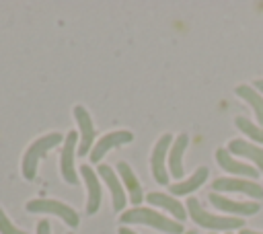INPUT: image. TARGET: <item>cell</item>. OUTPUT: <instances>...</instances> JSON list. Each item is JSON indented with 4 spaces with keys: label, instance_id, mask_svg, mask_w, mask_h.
Listing matches in <instances>:
<instances>
[{
    "label": "cell",
    "instance_id": "obj_15",
    "mask_svg": "<svg viewBox=\"0 0 263 234\" xmlns=\"http://www.w3.org/2000/svg\"><path fill=\"white\" fill-rule=\"evenodd\" d=\"M187 144H189V135L187 133H179L173 144H171V150H168V170L175 179H181L183 177V154L187 150Z\"/></svg>",
    "mask_w": 263,
    "mask_h": 234
},
{
    "label": "cell",
    "instance_id": "obj_16",
    "mask_svg": "<svg viewBox=\"0 0 263 234\" xmlns=\"http://www.w3.org/2000/svg\"><path fill=\"white\" fill-rule=\"evenodd\" d=\"M146 201L150 205H156V207H162L164 211L173 213L177 218V222H183L187 218V209L185 205H181L173 195H166V193H160V191H152L146 195Z\"/></svg>",
    "mask_w": 263,
    "mask_h": 234
},
{
    "label": "cell",
    "instance_id": "obj_8",
    "mask_svg": "<svg viewBox=\"0 0 263 234\" xmlns=\"http://www.w3.org/2000/svg\"><path fill=\"white\" fill-rule=\"evenodd\" d=\"M134 140V133L127 131V129H117V131H111V133H105L99 142H95L92 150H90V162H101V158L117 148V146H123V144H129Z\"/></svg>",
    "mask_w": 263,
    "mask_h": 234
},
{
    "label": "cell",
    "instance_id": "obj_17",
    "mask_svg": "<svg viewBox=\"0 0 263 234\" xmlns=\"http://www.w3.org/2000/svg\"><path fill=\"white\" fill-rule=\"evenodd\" d=\"M226 150H228L230 154H238V156L249 158L251 162H255V166H257V168L261 170V174H263V150H261V148H257L255 144L245 142V140H230Z\"/></svg>",
    "mask_w": 263,
    "mask_h": 234
},
{
    "label": "cell",
    "instance_id": "obj_12",
    "mask_svg": "<svg viewBox=\"0 0 263 234\" xmlns=\"http://www.w3.org/2000/svg\"><path fill=\"white\" fill-rule=\"evenodd\" d=\"M216 162L220 164L222 170H226V172H230V174H245V177H249V179H257V177H259V172H257L255 166L234 160L232 154H230L226 148H218V150H216Z\"/></svg>",
    "mask_w": 263,
    "mask_h": 234
},
{
    "label": "cell",
    "instance_id": "obj_9",
    "mask_svg": "<svg viewBox=\"0 0 263 234\" xmlns=\"http://www.w3.org/2000/svg\"><path fill=\"white\" fill-rule=\"evenodd\" d=\"M78 142V133L76 131H68V135L64 138V146H62V158H60V170L64 174V181L70 185L78 183L76 177V168H74V148Z\"/></svg>",
    "mask_w": 263,
    "mask_h": 234
},
{
    "label": "cell",
    "instance_id": "obj_10",
    "mask_svg": "<svg viewBox=\"0 0 263 234\" xmlns=\"http://www.w3.org/2000/svg\"><path fill=\"white\" fill-rule=\"evenodd\" d=\"M99 174L103 177V181L107 183L109 191H111V201H113V209L115 211H121L127 203V197H125V191H123V185L119 181V177L115 174V170L109 166V164H99Z\"/></svg>",
    "mask_w": 263,
    "mask_h": 234
},
{
    "label": "cell",
    "instance_id": "obj_11",
    "mask_svg": "<svg viewBox=\"0 0 263 234\" xmlns=\"http://www.w3.org/2000/svg\"><path fill=\"white\" fill-rule=\"evenodd\" d=\"M212 205H216L220 211L226 213H234V216H253L259 211V205L255 201H232L228 197H222L220 193H212L210 195Z\"/></svg>",
    "mask_w": 263,
    "mask_h": 234
},
{
    "label": "cell",
    "instance_id": "obj_19",
    "mask_svg": "<svg viewBox=\"0 0 263 234\" xmlns=\"http://www.w3.org/2000/svg\"><path fill=\"white\" fill-rule=\"evenodd\" d=\"M236 94H238L240 99H245V101L253 107V111H255V115H257V121H259V125L263 127V96H261L253 86H249V84H238V86H236Z\"/></svg>",
    "mask_w": 263,
    "mask_h": 234
},
{
    "label": "cell",
    "instance_id": "obj_27",
    "mask_svg": "<svg viewBox=\"0 0 263 234\" xmlns=\"http://www.w3.org/2000/svg\"><path fill=\"white\" fill-rule=\"evenodd\" d=\"M226 234H232V232H226Z\"/></svg>",
    "mask_w": 263,
    "mask_h": 234
},
{
    "label": "cell",
    "instance_id": "obj_3",
    "mask_svg": "<svg viewBox=\"0 0 263 234\" xmlns=\"http://www.w3.org/2000/svg\"><path fill=\"white\" fill-rule=\"evenodd\" d=\"M185 207L189 209V218H191L195 224H199V226H203V228H210V230H226V232H230V230L242 226V222H240L238 218L214 216V213L205 211V209L199 205V201H197L195 197H189Z\"/></svg>",
    "mask_w": 263,
    "mask_h": 234
},
{
    "label": "cell",
    "instance_id": "obj_23",
    "mask_svg": "<svg viewBox=\"0 0 263 234\" xmlns=\"http://www.w3.org/2000/svg\"><path fill=\"white\" fill-rule=\"evenodd\" d=\"M117 234H138V232H134L132 228H125V226H121V228L117 230Z\"/></svg>",
    "mask_w": 263,
    "mask_h": 234
},
{
    "label": "cell",
    "instance_id": "obj_21",
    "mask_svg": "<svg viewBox=\"0 0 263 234\" xmlns=\"http://www.w3.org/2000/svg\"><path fill=\"white\" fill-rule=\"evenodd\" d=\"M0 234H29V232L16 228V226L10 222V218L4 213V209L0 207Z\"/></svg>",
    "mask_w": 263,
    "mask_h": 234
},
{
    "label": "cell",
    "instance_id": "obj_13",
    "mask_svg": "<svg viewBox=\"0 0 263 234\" xmlns=\"http://www.w3.org/2000/svg\"><path fill=\"white\" fill-rule=\"evenodd\" d=\"M80 174L86 183V191H88V199H86V213L92 216L99 211V205H101V185H99V179L95 174V170L88 166V164H82L80 166Z\"/></svg>",
    "mask_w": 263,
    "mask_h": 234
},
{
    "label": "cell",
    "instance_id": "obj_18",
    "mask_svg": "<svg viewBox=\"0 0 263 234\" xmlns=\"http://www.w3.org/2000/svg\"><path fill=\"white\" fill-rule=\"evenodd\" d=\"M208 174H210L208 166H199L193 174H189V179L179 181V183H173V185L168 187V191H171V195H187V193L195 191L197 187H201V185L205 183Z\"/></svg>",
    "mask_w": 263,
    "mask_h": 234
},
{
    "label": "cell",
    "instance_id": "obj_4",
    "mask_svg": "<svg viewBox=\"0 0 263 234\" xmlns=\"http://www.w3.org/2000/svg\"><path fill=\"white\" fill-rule=\"evenodd\" d=\"M27 211H33V213L41 211V213L60 216L70 228H76V226L80 224V218H78L76 209L70 207L68 203L58 201V199H41V197H39V199H31V201H27Z\"/></svg>",
    "mask_w": 263,
    "mask_h": 234
},
{
    "label": "cell",
    "instance_id": "obj_24",
    "mask_svg": "<svg viewBox=\"0 0 263 234\" xmlns=\"http://www.w3.org/2000/svg\"><path fill=\"white\" fill-rule=\"evenodd\" d=\"M240 234H263V232H255V230H249V228H242Z\"/></svg>",
    "mask_w": 263,
    "mask_h": 234
},
{
    "label": "cell",
    "instance_id": "obj_22",
    "mask_svg": "<svg viewBox=\"0 0 263 234\" xmlns=\"http://www.w3.org/2000/svg\"><path fill=\"white\" fill-rule=\"evenodd\" d=\"M37 234H51V226H49L47 220H41L37 224Z\"/></svg>",
    "mask_w": 263,
    "mask_h": 234
},
{
    "label": "cell",
    "instance_id": "obj_28",
    "mask_svg": "<svg viewBox=\"0 0 263 234\" xmlns=\"http://www.w3.org/2000/svg\"><path fill=\"white\" fill-rule=\"evenodd\" d=\"M212 234H216V232H212Z\"/></svg>",
    "mask_w": 263,
    "mask_h": 234
},
{
    "label": "cell",
    "instance_id": "obj_2",
    "mask_svg": "<svg viewBox=\"0 0 263 234\" xmlns=\"http://www.w3.org/2000/svg\"><path fill=\"white\" fill-rule=\"evenodd\" d=\"M60 142H64V138H62V133H58V131L45 133V135L37 138L35 142H31V146L25 150L23 162H21V170H23V177H25L27 181H33V179H35L39 160H41L51 148H55Z\"/></svg>",
    "mask_w": 263,
    "mask_h": 234
},
{
    "label": "cell",
    "instance_id": "obj_5",
    "mask_svg": "<svg viewBox=\"0 0 263 234\" xmlns=\"http://www.w3.org/2000/svg\"><path fill=\"white\" fill-rule=\"evenodd\" d=\"M171 144H173V135L164 133V135H160V140L152 148L150 168H152V177L158 185H168V172H166V166H164V158L168 156Z\"/></svg>",
    "mask_w": 263,
    "mask_h": 234
},
{
    "label": "cell",
    "instance_id": "obj_14",
    "mask_svg": "<svg viewBox=\"0 0 263 234\" xmlns=\"http://www.w3.org/2000/svg\"><path fill=\"white\" fill-rule=\"evenodd\" d=\"M117 174H119L121 181H123V189L127 191L129 201H132L134 205H140V203H142V197H144V195H142V185H140L136 172L132 170V166H129L127 162L119 160V162H117Z\"/></svg>",
    "mask_w": 263,
    "mask_h": 234
},
{
    "label": "cell",
    "instance_id": "obj_25",
    "mask_svg": "<svg viewBox=\"0 0 263 234\" xmlns=\"http://www.w3.org/2000/svg\"><path fill=\"white\" fill-rule=\"evenodd\" d=\"M255 88H257L259 92H263V80H257V82H255Z\"/></svg>",
    "mask_w": 263,
    "mask_h": 234
},
{
    "label": "cell",
    "instance_id": "obj_6",
    "mask_svg": "<svg viewBox=\"0 0 263 234\" xmlns=\"http://www.w3.org/2000/svg\"><path fill=\"white\" fill-rule=\"evenodd\" d=\"M74 113V119L78 123V129H80V144H78V156H86L92 146H95V127H92V119H90V113L82 107V105H76L72 109Z\"/></svg>",
    "mask_w": 263,
    "mask_h": 234
},
{
    "label": "cell",
    "instance_id": "obj_7",
    "mask_svg": "<svg viewBox=\"0 0 263 234\" xmlns=\"http://www.w3.org/2000/svg\"><path fill=\"white\" fill-rule=\"evenodd\" d=\"M214 191H228V193H245L253 199H261L263 197V187L257 185L255 181H249V179H232V177H226V179H216L212 183Z\"/></svg>",
    "mask_w": 263,
    "mask_h": 234
},
{
    "label": "cell",
    "instance_id": "obj_20",
    "mask_svg": "<svg viewBox=\"0 0 263 234\" xmlns=\"http://www.w3.org/2000/svg\"><path fill=\"white\" fill-rule=\"evenodd\" d=\"M234 125H236V127H238L247 138H251L253 142L263 144V127L255 125L253 121H249V119H247V117H242V115L234 117Z\"/></svg>",
    "mask_w": 263,
    "mask_h": 234
},
{
    "label": "cell",
    "instance_id": "obj_1",
    "mask_svg": "<svg viewBox=\"0 0 263 234\" xmlns=\"http://www.w3.org/2000/svg\"><path fill=\"white\" fill-rule=\"evenodd\" d=\"M121 224H144L150 228H156L160 232L166 234H181L183 232V224L173 222L171 218L150 209V207H132L127 211L121 213Z\"/></svg>",
    "mask_w": 263,
    "mask_h": 234
},
{
    "label": "cell",
    "instance_id": "obj_26",
    "mask_svg": "<svg viewBox=\"0 0 263 234\" xmlns=\"http://www.w3.org/2000/svg\"><path fill=\"white\" fill-rule=\"evenodd\" d=\"M183 234H197L195 230H189V232H183Z\"/></svg>",
    "mask_w": 263,
    "mask_h": 234
}]
</instances>
